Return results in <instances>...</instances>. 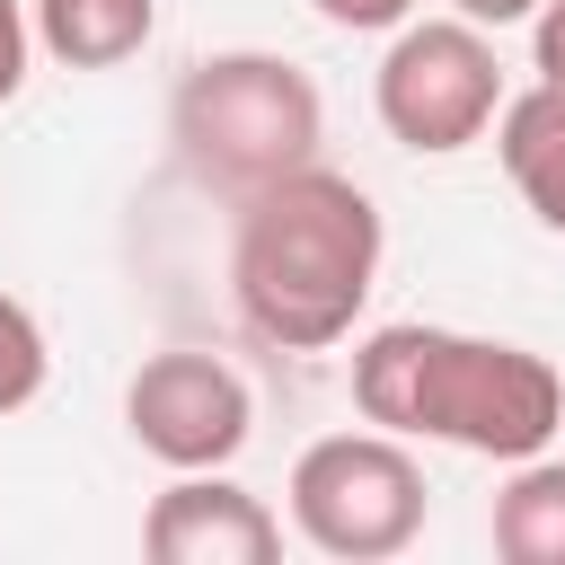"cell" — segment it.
<instances>
[{
    "mask_svg": "<svg viewBox=\"0 0 565 565\" xmlns=\"http://www.w3.org/2000/svg\"><path fill=\"white\" fill-rule=\"evenodd\" d=\"M380 203L335 168H291L282 185L238 203L230 230V300L247 335L274 353H327L353 335L371 282H380Z\"/></svg>",
    "mask_w": 565,
    "mask_h": 565,
    "instance_id": "cell-1",
    "label": "cell"
},
{
    "mask_svg": "<svg viewBox=\"0 0 565 565\" xmlns=\"http://www.w3.org/2000/svg\"><path fill=\"white\" fill-rule=\"evenodd\" d=\"M353 406L380 433L406 441H450L477 459H539L565 433V380L547 353L503 344V335H459V327H371L353 344Z\"/></svg>",
    "mask_w": 565,
    "mask_h": 565,
    "instance_id": "cell-2",
    "label": "cell"
},
{
    "mask_svg": "<svg viewBox=\"0 0 565 565\" xmlns=\"http://www.w3.org/2000/svg\"><path fill=\"white\" fill-rule=\"evenodd\" d=\"M168 141L194 185H221L247 203V194L282 185L291 168H318L327 97L291 53H256V44L203 53L168 97Z\"/></svg>",
    "mask_w": 565,
    "mask_h": 565,
    "instance_id": "cell-3",
    "label": "cell"
},
{
    "mask_svg": "<svg viewBox=\"0 0 565 565\" xmlns=\"http://www.w3.org/2000/svg\"><path fill=\"white\" fill-rule=\"evenodd\" d=\"M291 530L335 556V565H388L424 539V512H433V486H424V459L406 450V433H327L291 459Z\"/></svg>",
    "mask_w": 565,
    "mask_h": 565,
    "instance_id": "cell-4",
    "label": "cell"
},
{
    "mask_svg": "<svg viewBox=\"0 0 565 565\" xmlns=\"http://www.w3.org/2000/svg\"><path fill=\"white\" fill-rule=\"evenodd\" d=\"M371 106H380V132L415 159H450L468 141L494 132L503 115V62H494V35L468 26L459 9L450 18H406L371 71Z\"/></svg>",
    "mask_w": 565,
    "mask_h": 565,
    "instance_id": "cell-5",
    "label": "cell"
},
{
    "mask_svg": "<svg viewBox=\"0 0 565 565\" xmlns=\"http://www.w3.org/2000/svg\"><path fill=\"white\" fill-rule=\"evenodd\" d=\"M124 433L159 459V468H230L256 433V397L221 353L168 344L124 380Z\"/></svg>",
    "mask_w": 565,
    "mask_h": 565,
    "instance_id": "cell-6",
    "label": "cell"
},
{
    "mask_svg": "<svg viewBox=\"0 0 565 565\" xmlns=\"http://www.w3.org/2000/svg\"><path fill=\"white\" fill-rule=\"evenodd\" d=\"M141 556L150 565H274L282 556V521L265 512V494H247L221 468H185L168 494H150L141 512Z\"/></svg>",
    "mask_w": 565,
    "mask_h": 565,
    "instance_id": "cell-7",
    "label": "cell"
},
{
    "mask_svg": "<svg viewBox=\"0 0 565 565\" xmlns=\"http://www.w3.org/2000/svg\"><path fill=\"white\" fill-rule=\"evenodd\" d=\"M494 159H503L512 194L530 203V221L565 238V88L530 79L521 97H503V115H494Z\"/></svg>",
    "mask_w": 565,
    "mask_h": 565,
    "instance_id": "cell-8",
    "label": "cell"
},
{
    "mask_svg": "<svg viewBox=\"0 0 565 565\" xmlns=\"http://www.w3.org/2000/svg\"><path fill=\"white\" fill-rule=\"evenodd\" d=\"M26 18L62 71H124L159 35V0H35Z\"/></svg>",
    "mask_w": 565,
    "mask_h": 565,
    "instance_id": "cell-9",
    "label": "cell"
},
{
    "mask_svg": "<svg viewBox=\"0 0 565 565\" xmlns=\"http://www.w3.org/2000/svg\"><path fill=\"white\" fill-rule=\"evenodd\" d=\"M486 539L503 565H565V459H512L494 512H486Z\"/></svg>",
    "mask_w": 565,
    "mask_h": 565,
    "instance_id": "cell-10",
    "label": "cell"
},
{
    "mask_svg": "<svg viewBox=\"0 0 565 565\" xmlns=\"http://www.w3.org/2000/svg\"><path fill=\"white\" fill-rule=\"evenodd\" d=\"M44 371H53V344H44L35 309H26L18 291H0V415L35 406V397H44Z\"/></svg>",
    "mask_w": 565,
    "mask_h": 565,
    "instance_id": "cell-11",
    "label": "cell"
},
{
    "mask_svg": "<svg viewBox=\"0 0 565 565\" xmlns=\"http://www.w3.org/2000/svg\"><path fill=\"white\" fill-rule=\"evenodd\" d=\"M327 26H344V35H397L406 18H415V0H309Z\"/></svg>",
    "mask_w": 565,
    "mask_h": 565,
    "instance_id": "cell-12",
    "label": "cell"
},
{
    "mask_svg": "<svg viewBox=\"0 0 565 565\" xmlns=\"http://www.w3.org/2000/svg\"><path fill=\"white\" fill-rule=\"evenodd\" d=\"M26 53H35V18L18 0H0V106L26 88Z\"/></svg>",
    "mask_w": 565,
    "mask_h": 565,
    "instance_id": "cell-13",
    "label": "cell"
},
{
    "mask_svg": "<svg viewBox=\"0 0 565 565\" xmlns=\"http://www.w3.org/2000/svg\"><path fill=\"white\" fill-rule=\"evenodd\" d=\"M530 71L547 88H565V0H539V18H530Z\"/></svg>",
    "mask_w": 565,
    "mask_h": 565,
    "instance_id": "cell-14",
    "label": "cell"
},
{
    "mask_svg": "<svg viewBox=\"0 0 565 565\" xmlns=\"http://www.w3.org/2000/svg\"><path fill=\"white\" fill-rule=\"evenodd\" d=\"M450 9H459L468 26H486V35H494V26H521V18H539V0H450Z\"/></svg>",
    "mask_w": 565,
    "mask_h": 565,
    "instance_id": "cell-15",
    "label": "cell"
}]
</instances>
